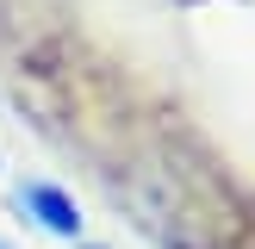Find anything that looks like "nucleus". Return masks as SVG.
<instances>
[{"label":"nucleus","instance_id":"obj_2","mask_svg":"<svg viewBox=\"0 0 255 249\" xmlns=\"http://www.w3.org/2000/svg\"><path fill=\"white\" fill-rule=\"evenodd\" d=\"M81 249H100V243H81Z\"/></svg>","mask_w":255,"mask_h":249},{"label":"nucleus","instance_id":"obj_3","mask_svg":"<svg viewBox=\"0 0 255 249\" xmlns=\"http://www.w3.org/2000/svg\"><path fill=\"white\" fill-rule=\"evenodd\" d=\"M0 249H6V243H0Z\"/></svg>","mask_w":255,"mask_h":249},{"label":"nucleus","instance_id":"obj_1","mask_svg":"<svg viewBox=\"0 0 255 249\" xmlns=\"http://www.w3.org/2000/svg\"><path fill=\"white\" fill-rule=\"evenodd\" d=\"M19 212H31L37 224H44L50 237H81V212H75V199L62 193V187H50V181H31V187H19Z\"/></svg>","mask_w":255,"mask_h":249}]
</instances>
